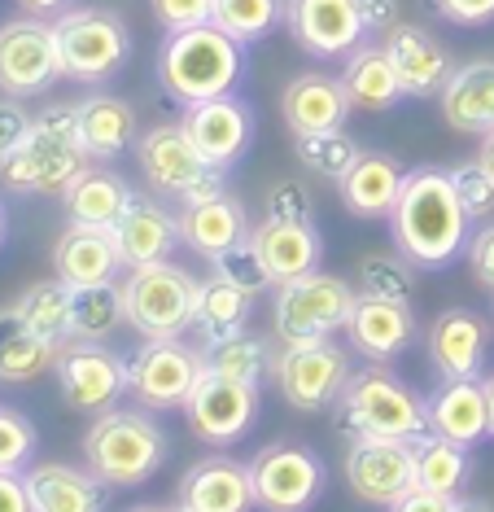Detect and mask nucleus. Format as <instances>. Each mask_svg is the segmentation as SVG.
Listing matches in <instances>:
<instances>
[{
	"instance_id": "obj_43",
	"label": "nucleus",
	"mask_w": 494,
	"mask_h": 512,
	"mask_svg": "<svg viewBox=\"0 0 494 512\" xmlns=\"http://www.w3.org/2000/svg\"><path fill=\"white\" fill-rule=\"evenodd\" d=\"M359 294L372 298H390V302H411L416 276L403 254H363L359 259Z\"/></svg>"
},
{
	"instance_id": "obj_13",
	"label": "nucleus",
	"mask_w": 494,
	"mask_h": 512,
	"mask_svg": "<svg viewBox=\"0 0 494 512\" xmlns=\"http://www.w3.org/2000/svg\"><path fill=\"white\" fill-rule=\"evenodd\" d=\"M53 79H62L53 22L35 14L0 22V92L22 101L44 92Z\"/></svg>"
},
{
	"instance_id": "obj_54",
	"label": "nucleus",
	"mask_w": 494,
	"mask_h": 512,
	"mask_svg": "<svg viewBox=\"0 0 494 512\" xmlns=\"http://www.w3.org/2000/svg\"><path fill=\"white\" fill-rule=\"evenodd\" d=\"M0 512H31L27 477L22 473H0Z\"/></svg>"
},
{
	"instance_id": "obj_12",
	"label": "nucleus",
	"mask_w": 494,
	"mask_h": 512,
	"mask_svg": "<svg viewBox=\"0 0 494 512\" xmlns=\"http://www.w3.org/2000/svg\"><path fill=\"white\" fill-rule=\"evenodd\" d=\"M254 499L263 512H307L324 495V460L302 442H267L250 460Z\"/></svg>"
},
{
	"instance_id": "obj_51",
	"label": "nucleus",
	"mask_w": 494,
	"mask_h": 512,
	"mask_svg": "<svg viewBox=\"0 0 494 512\" xmlns=\"http://www.w3.org/2000/svg\"><path fill=\"white\" fill-rule=\"evenodd\" d=\"M27 132H31V114L18 106V97H5L0 101V162L27 141Z\"/></svg>"
},
{
	"instance_id": "obj_41",
	"label": "nucleus",
	"mask_w": 494,
	"mask_h": 512,
	"mask_svg": "<svg viewBox=\"0 0 494 512\" xmlns=\"http://www.w3.org/2000/svg\"><path fill=\"white\" fill-rule=\"evenodd\" d=\"M210 22L228 31L237 44H254L267 40L285 22V0H215Z\"/></svg>"
},
{
	"instance_id": "obj_49",
	"label": "nucleus",
	"mask_w": 494,
	"mask_h": 512,
	"mask_svg": "<svg viewBox=\"0 0 494 512\" xmlns=\"http://www.w3.org/2000/svg\"><path fill=\"white\" fill-rule=\"evenodd\" d=\"M464 254H468V272H473V281L494 294V224H481L473 237H468Z\"/></svg>"
},
{
	"instance_id": "obj_5",
	"label": "nucleus",
	"mask_w": 494,
	"mask_h": 512,
	"mask_svg": "<svg viewBox=\"0 0 494 512\" xmlns=\"http://www.w3.org/2000/svg\"><path fill=\"white\" fill-rule=\"evenodd\" d=\"M88 162L75 106H49L31 119L27 141L0 162V180L14 193H66L75 176L88 171Z\"/></svg>"
},
{
	"instance_id": "obj_42",
	"label": "nucleus",
	"mask_w": 494,
	"mask_h": 512,
	"mask_svg": "<svg viewBox=\"0 0 494 512\" xmlns=\"http://www.w3.org/2000/svg\"><path fill=\"white\" fill-rule=\"evenodd\" d=\"M293 154H298V162L307 171H315V176L324 180H341L350 167H355V158L363 154V149L350 141L341 127H333V132H311V136H293Z\"/></svg>"
},
{
	"instance_id": "obj_56",
	"label": "nucleus",
	"mask_w": 494,
	"mask_h": 512,
	"mask_svg": "<svg viewBox=\"0 0 494 512\" xmlns=\"http://www.w3.org/2000/svg\"><path fill=\"white\" fill-rule=\"evenodd\" d=\"M477 162L494 176V132H490V136H481V154H477Z\"/></svg>"
},
{
	"instance_id": "obj_11",
	"label": "nucleus",
	"mask_w": 494,
	"mask_h": 512,
	"mask_svg": "<svg viewBox=\"0 0 494 512\" xmlns=\"http://www.w3.org/2000/svg\"><path fill=\"white\" fill-rule=\"evenodd\" d=\"M202 372V346H188L180 337H145V346L127 359V390L149 412H171L188 403Z\"/></svg>"
},
{
	"instance_id": "obj_45",
	"label": "nucleus",
	"mask_w": 494,
	"mask_h": 512,
	"mask_svg": "<svg viewBox=\"0 0 494 512\" xmlns=\"http://www.w3.org/2000/svg\"><path fill=\"white\" fill-rule=\"evenodd\" d=\"M35 447H40L35 421L22 416L18 407L0 403V473H27L35 460Z\"/></svg>"
},
{
	"instance_id": "obj_16",
	"label": "nucleus",
	"mask_w": 494,
	"mask_h": 512,
	"mask_svg": "<svg viewBox=\"0 0 494 512\" xmlns=\"http://www.w3.org/2000/svg\"><path fill=\"white\" fill-rule=\"evenodd\" d=\"M184 416H188V429H193L202 442H210V447H228V442L245 438V429L254 425L258 386L202 372V381H197L193 394H188V403H184Z\"/></svg>"
},
{
	"instance_id": "obj_57",
	"label": "nucleus",
	"mask_w": 494,
	"mask_h": 512,
	"mask_svg": "<svg viewBox=\"0 0 494 512\" xmlns=\"http://www.w3.org/2000/svg\"><path fill=\"white\" fill-rule=\"evenodd\" d=\"M451 512H494V508H490V499H455Z\"/></svg>"
},
{
	"instance_id": "obj_1",
	"label": "nucleus",
	"mask_w": 494,
	"mask_h": 512,
	"mask_svg": "<svg viewBox=\"0 0 494 512\" xmlns=\"http://www.w3.org/2000/svg\"><path fill=\"white\" fill-rule=\"evenodd\" d=\"M468 211L455 193L451 171L442 167H416L407 171L403 193L390 211V237L394 250L420 272H438L455 263V254L468 246Z\"/></svg>"
},
{
	"instance_id": "obj_8",
	"label": "nucleus",
	"mask_w": 494,
	"mask_h": 512,
	"mask_svg": "<svg viewBox=\"0 0 494 512\" xmlns=\"http://www.w3.org/2000/svg\"><path fill=\"white\" fill-rule=\"evenodd\" d=\"M136 162L140 176L149 180V189L175 202H197V197L223 193V171L197 154V145L188 141L184 123H154L149 132L136 136Z\"/></svg>"
},
{
	"instance_id": "obj_30",
	"label": "nucleus",
	"mask_w": 494,
	"mask_h": 512,
	"mask_svg": "<svg viewBox=\"0 0 494 512\" xmlns=\"http://www.w3.org/2000/svg\"><path fill=\"white\" fill-rule=\"evenodd\" d=\"M27 477V495L31 512H105L110 504V486L88 469H70V464H35L22 473Z\"/></svg>"
},
{
	"instance_id": "obj_37",
	"label": "nucleus",
	"mask_w": 494,
	"mask_h": 512,
	"mask_svg": "<svg viewBox=\"0 0 494 512\" xmlns=\"http://www.w3.org/2000/svg\"><path fill=\"white\" fill-rule=\"evenodd\" d=\"M411 456H416V486L438 495H455L460 486L473 477V456H468L464 442H451L442 434H425L411 442Z\"/></svg>"
},
{
	"instance_id": "obj_6",
	"label": "nucleus",
	"mask_w": 494,
	"mask_h": 512,
	"mask_svg": "<svg viewBox=\"0 0 494 512\" xmlns=\"http://www.w3.org/2000/svg\"><path fill=\"white\" fill-rule=\"evenodd\" d=\"M57 57H62V75L75 84H105L127 66L132 57V27L123 14L101 5L62 9L53 18Z\"/></svg>"
},
{
	"instance_id": "obj_46",
	"label": "nucleus",
	"mask_w": 494,
	"mask_h": 512,
	"mask_svg": "<svg viewBox=\"0 0 494 512\" xmlns=\"http://www.w3.org/2000/svg\"><path fill=\"white\" fill-rule=\"evenodd\" d=\"M451 180H455V193H460L468 219H490L494 215V176L481 162H460L451 167Z\"/></svg>"
},
{
	"instance_id": "obj_18",
	"label": "nucleus",
	"mask_w": 494,
	"mask_h": 512,
	"mask_svg": "<svg viewBox=\"0 0 494 512\" xmlns=\"http://www.w3.org/2000/svg\"><path fill=\"white\" fill-rule=\"evenodd\" d=\"M285 31L311 57H346L368 36L355 0H285Z\"/></svg>"
},
{
	"instance_id": "obj_40",
	"label": "nucleus",
	"mask_w": 494,
	"mask_h": 512,
	"mask_svg": "<svg viewBox=\"0 0 494 512\" xmlns=\"http://www.w3.org/2000/svg\"><path fill=\"white\" fill-rule=\"evenodd\" d=\"M18 316L31 324L35 333L53 337V342H70V285L66 281H35L18 294Z\"/></svg>"
},
{
	"instance_id": "obj_53",
	"label": "nucleus",
	"mask_w": 494,
	"mask_h": 512,
	"mask_svg": "<svg viewBox=\"0 0 494 512\" xmlns=\"http://www.w3.org/2000/svg\"><path fill=\"white\" fill-rule=\"evenodd\" d=\"M455 508V495H438V491H425V486H411V491L390 504V512H451Z\"/></svg>"
},
{
	"instance_id": "obj_27",
	"label": "nucleus",
	"mask_w": 494,
	"mask_h": 512,
	"mask_svg": "<svg viewBox=\"0 0 494 512\" xmlns=\"http://www.w3.org/2000/svg\"><path fill=\"white\" fill-rule=\"evenodd\" d=\"M407 167L394 154H381V149H363L355 158V167L337 180V193L346 202L350 215L359 219H390L398 193H403Z\"/></svg>"
},
{
	"instance_id": "obj_17",
	"label": "nucleus",
	"mask_w": 494,
	"mask_h": 512,
	"mask_svg": "<svg viewBox=\"0 0 494 512\" xmlns=\"http://www.w3.org/2000/svg\"><path fill=\"white\" fill-rule=\"evenodd\" d=\"M184 132L188 141L197 145L210 167L228 171L245 158V149L254 141V110L245 106L237 92L228 97H210V101H197V106H184Z\"/></svg>"
},
{
	"instance_id": "obj_10",
	"label": "nucleus",
	"mask_w": 494,
	"mask_h": 512,
	"mask_svg": "<svg viewBox=\"0 0 494 512\" xmlns=\"http://www.w3.org/2000/svg\"><path fill=\"white\" fill-rule=\"evenodd\" d=\"M350 377V351L333 337H311V342H280L272 381L293 412H324L337 403L341 386Z\"/></svg>"
},
{
	"instance_id": "obj_52",
	"label": "nucleus",
	"mask_w": 494,
	"mask_h": 512,
	"mask_svg": "<svg viewBox=\"0 0 494 512\" xmlns=\"http://www.w3.org/2000/svg\"><path fill=\"white\" fill-rule=\"evenodd\" d=\"M355 5H359V18H363L368 36H385L398 22V0H355Z\"/></svg>"
},
{
	"instance_id": "obj_55",
	"label": "nucleus",
	"mask_w": 494,
	"mask_h": 512,
	"mask_svg": "<svg viewBox=\"0 0 494 512\" xmlns=\"http://www.w3.org/2000/svg\"><path fill=\"white\" fill-rule=\"evenodd\" d=\"M22 9H27V14H62V9H70V0H18Z\"/></svg>"
},
{
	"instance_id": "obj_58",
	"label": "nucleus",
	"mask_w": 494,
	"mask_h": 512,
	"mask_svg": "<svg viewBox=\"0 0 494 512\" xmlns=\"http://www.w3.org/2000/svg\"><path fill=\"white\" fill-rule=\"evenodd\" d=\"M486 407H490V438H494V377H486Z\"/></svg>"
},
{
	"instance_id": "obj_61",
	"label": "nucleus",
	"mask_w": 494,
	"mask_h": 512,
	"mask_svg": "<svg viewBox=\"0 0 494 512\" xmlns=\"http://www.w3.org/2000/svg\"><path fill=\"white\" fill-rule=\"evenodd\" d=\"M175 512H193V508H184V504H180V508H175Z\"/></svg>"
},
{
	"instance_id": "obj_22",
	"label": "nucleus",
	"mask_w": 494,
	"mask_h": 512,
	"mask_svg": "<svg viewBox=\"0 0 494 512\" xmlns=\"http://www.w3.org/2000/svg\"><path fill=\"white\" fill-rule=\"evenodd\" d=\"M350 97L341 75H324V71H302L293 75L285 92H280V114H285L293 136H311V132H333L346 127L350 119Z\"/></svg>"
},
{
	"instance_id": "obj_32",
	"label": "nucleus",
	"mask_w": 494,
	"mask_h": 512,
	"mask_svg": "<svg viewBox=\"0 0 494 512\" xmlns=\"http://www.w3.org/2000/svg\"><path fill=\"white\" fill-rule=\"evenodd\" d=\"M66 342L35 333L27 320L18 316V307H0V386H31L44 372L57 368Z\"/></svg>"
},
{
	"instance_id": "obj_2",
	"label": "nucleus",
	"mask_w": 494,
	"mask_h": 512,
	"mask_svg": "<svg viewBox=\"0 0 494 512\" xmlns=\"http://www.w3.org/2000/svg\"><path fill=\"white\" fill-rule=\"evenodd\" d=\"M245 75V44H237L215 22L188 31H167L158 49V84L175 106H197L228 97Z\"/></svg>"
},
{
	"instance_id": "obj_60",
	"label": "nucleus",
	"mask_w": 494,
	"mask_h": 512,
	"mask_svg": "<svg viewBox=\"0 0 494 512\" xmlns=\"http://www.w3.org/2000/svg\"><path fill=\"white\" fill-rule=\"evenodd\" d=\"M127 512H171V508H158V504H136V508H127Z\"/></svg>"
},
{
	"instance_id": "obj_9",
	"label": "nucleus",
	"mask_w": 494,
	"mask_h": 512,
	"mask_svg": "<svg viewBox=\"0 0 494 512\" xmlns=\"http://www.w3.org/2000/svg\"><path fill=\"white\" fill-rule=\"evenodd\" d=\"M359 302V289L341 281L333 272H307L298 281L276 285L272 320L280 342H311V337H333L346 333L350 311Z\"/></svg>"
},
{
	"instance_id": "obj_7",
	"label": "nucleus",
	"mask_w": 494,
	"mask_h": 512,
	"mask_svg": "<svg viewBox=\"0 0 494 512\" xmlns=\"http://www.w3.org/2000/svg\"><path fill=\"white\" fill-rule=\"evenodd\" d=\"M197 276L180 263L127 267L123 276V316L140 337H180L193 324Z\"/></svg>"
},
{
	"instance_id": "obj_23",
	"label": "nucleus",
	"mask_w": 494,
	"mask_h": 512,
	"mask_svg": "<svg viewBox=\"0 0 494 512\" xmlns=\"http://www.w3.org/2000/svg\"><path fill=\"white\" fill-rule=\"evenodd\" d=\"M114 241H119L123 267H149V263H167L180 241V215H171L154 197H132L123 219L114 224Z\"/></svg>"
},
{
	"instance_id": "obj_38",
	"label": "nucleus",
	"mask_w": 494,
	"mask_h": 512,
	"mask_svg": "<svg viewBox=\"0 0 494 512\" xmlns=\"http://www.w3.org/2000/svg\"><path fill=\"white\" fill-rule=\"evenodd\" d=\"M119 324H127V316L123 289L114 281L70 289V342H105Z\"/></svg>"
},
{
	"instance_id": "obj_3",
	"label": "nucleus",
	"mask_w": 494,
	"mask_h": 512,
	"mask_svg": "<svg viewBox=\"0 0 494 512\" xmlns=\"http://www.w3.org/2000/svg\"><path fill=\"white\" fill-rule=\"evenodd\" d=\"M337 425L350 438H425L429 434V399H420L390 364L368 359L350 368L346 386L337 394Z\"/></svg>"
},
{
	"instance_id": "obj_48",
	"label": "nucleus",
	"mask_w": 494,
	"mask_h": 512,
	"mask_svg": "<svg viewBox=\"0 0 494 512\" xmlns=\"http://www.w3.org/2000/svg\"><path fill=\"white\" fill-rule=\"evenodd\" d=\"M149 9H154V18H158L162 31H188V27H202V22H210L215 0H149Z\"/></svg>"
},
{
	"instance_id": "obj_25",
	"label": "nucleus",
	"mask_w": 494,
	"mask_h": 512,
	"mask_svg": "<svg viewBox=\"0 0 494 512\" xmlns=\"http://www.w3.org/2000/svg\"><path fill=\"white\" fill-rule=\"evenodd\" d=\"M119 267H123V254H119V241H114V228L70 224L53 246V272L70 289L114 281Z\"/></svg>"
},
{
	"instance_id": "obj_26",
	"label": "nucleus",
	"mask_w": 494,
	"mask_h": 512,
	"mask_svg": "<svg viewBox=\"0 0 494 512\" xmlns=\"http://www.w3.org/2000/svg\"><path fill=\"white\" fill-rule=\"evenodd\" d=\"M180 241L202 259H215L228 246L250 237V219H245V206L232 197L228 189L197 197V202H184L180 211Z\"/></svg>"
},
{
	"instance_id": "obj_36",
	"label": "nucleus",
	"mask_w": 494,
	"mask_h": 512,
	"mask_svg": "<svg viewBox=\"0 0 494 512\" xmlns=\"http://www.w3.org/2000/svg\"><path fill=\"white\" fill-rule=\"evenodd\" d=\"M202 364H206V372H215V377H232V381H245V386H263V381L272 377L276 351H272L267 337H258L250 329H237V333H223V337H206Z\"/></svg>"
},
{
	"instance_id": "obj_19",
	"label": "nucleus",
	"mask_w": 494,
	"mask_h": 512,
	"mask_svg": "<svg viewBox=\"0 0 494 512\" xmlns=\"http://www.w3.org/2000/svg\"><path fill=\"white\" fill-rule=\"evenodd\" d=\"M350 351L363 359H376V364H390V359L407 355L411 346L420 342V324L411 302H390V298H372L359 294L355 311H350L346 324Z\"/></svg>"
},
{
	"instance_id": "obj_39",
	"label": "nucleus",
	"mask_w": 494,
	"mask_h": 512,
	"mask_svg": "<svg viewBox=\"0 0 494 512\" xmlns=\"http://www.w3.org/2000/svg\"><path fill=\"white\" fill-rule=\"evenodd\" d=\"M254 311V294H245L232 281L210 272V281L197 285V307H193V324L202 329V337H223V333H237L250 324Z\"/></svg>"
},
{
	"instance_id": "obj_21",
	"label": "nucleus",
	"mask_w": 494,
	"mask_h": 512,
	"mask_svg": "<svg viewBox=\"0 0 494 512\" xmlns=\"http://www.w3.org/2000/svg\"><path fill=\"white\" fill-rule=\"evenodd\" d=\"M486 346H490V324L481 320L477 311H468V307L442 311V316L429 324V333H425L429 364L438 368L442 381L481 377V364H486Z\"/></svg>"
},
{
	"instance_id": "obj_28",
	"label": "nucleus",
	"mask_w": 494,
	"mask_h": 512,
	"mask_svg": "<svg viewBox=\"0 0 494 512\" xmlns=\"http://www.w3.org/2000/svg\"><path fill=\"white\" fill-rule=\"evenodd\" d=\"M250 241L258 250V259L267 263L276 285L298 281L307 272H320V228L315 224H293V219H263V224L250 228Z\"/></svg>"
},
{
	"instance_id": "obj_33",
	"label": "nucleus",
	"mask_w": 494,
	"mask_h": 512,
	"mask_svg": "<svg viewBox=\"0 0 494 512\" xmlns=\"http://www.w3.org/2000/svg\"><path fill=\"white\" fill-rule=\"evenodd\" d=\"M75 119H79V145H84L92 162H110L136 145V110L123 97L92 92V97L75 101Z\"/></svg>"
},
{
	"instance_id": "obj_59",
	"label": "nucleus",
	"mask_w": 494,
	"mask_h": 512,
	"mask_svg": "<svg viewBox=\"0 0 494 512\" xmlns=\"http://www.w3.org/2000/svg\"><path fill=\"white\" fill-rule=\"evenodd\" d=\"M5 237H9V215H5V206H0V246H5Z\"/></svg>"
},
{
	"instance_id": "obj_31",
	"label": "nucleus",
	"mask_w": 494,
	"mask_h": 512,
	"mask_svg": "<svg viewBox=\"0 0 494 512\" xmlns=\"http://www.w3.org/2000/svg\"><path fill=\"white\" fill-rule=\"evenodd\" d=\"M429 434H442L451 442L473 447L490 434V407H486V381L481 377H455L442 381L429 394Z\"/></svg>"
},
{
	"instance_id": "obj_15",
	"label": "nucleus",
	"mask_w": 494,
	"mask_h": 512,
	"mask_svg": "<svg viewBox=\"0 0 494 512\" xmlns=\"http://www.w3.org/2000/svg\"><path fill=\"white\" fill-rule=\"evenodd\" d=\"M346 482L363 504L390 508L416 486V456L407 438H350Z\"/></svg>"
},
{
	"instance_id": "obj_29",
	"label": "nucleus",
	"mask_w": 494,
	"mask_h": 512,
	"mask_svg": "<svg viewBox=\"0 0 494 512\" xmlns=\"http://www.w3.org/2000/svg\"><path fill=\"white\" fill-rule=\"evenodd\" d=\"M446 127L464 136H490L494 132V62L477 57V62L455 66L451 79L438 92Z\"/></svg>"
},
{
	"instance_id": "obj_20",
	"label": "nucleus",
	"mask_w": 494,
	"mask_h": 512,
	"mask_svg": "<svg viewBox=\"0 0 494 512\" xmlns=\"http://www.w3.org/2000/svg\"><path fill=\"white\" fill-rule=\"evenodd\" d=\"M385 53H390L403 97H438L442 84L451 79L455 62L446 53V44L425 27H411V22H394L385 31Z\"/></svg>"
},
{
	"instance_id": "obj_4",
	"label": "nucleus",
	"mask_w": 494,
	"mask_h": 512,
	"mask_svg": "<svg viewBox=\"0 0 494 512\" xmlns=\"http://www.w3.org/2000/svg\"><path fill=\"white\" fill-rule=\"evenodd\" d=\"M171 456V438L149 407H110L84 434V464L114 491L149 482Z\"/></svg>"
},
{
	"instance_id": "obj_50",
	"label": "nucleus",
	"mask_w": 494,
	"mask_h": 512,
	"mask_svg": "<svg viewBox=\"0 0 494 512\" xmlns=\"http://www.w3.org/2000/svg\"><path fill=\"white\" fill-rule=\"evenodd\" d=\"M433 14L455 27H486L494 22V0H429Z\"/></svg>"
},
{
	"instance_id": "obj_47",
	"label": "nucleus",
	"mask_w": 494,
	"mask_h": 512,
	"mask_svg": "<svg viewBox=\"0 0 494 512\" xmlns=\"http://www.w3.org/2000/svg\"><path fill=\"white\" fill-rule=\"evenodd\" d=\"M267 219H293V224H315V206H311V193L302 189L298 180H276L267 189V202H263Z\"/></svg>"
},
{
	"instance_id": "obj_35",
	"label": "nucleus",
	"mask_w": 494,
	"mask_h": 512,
	"mask_svg": "<svg viewBox=\"0 0 494 512\" xmlns=\"http://www.w3.org/2000/svg\"><path fill=\"white\" fill-rule=\"evenodd\" d=\"M132 184L123 176H114V171L105 167H88L84 176H75V184L62 193L66 202V215L70 224H92V228H114L127 211V202H132Z\"/></svg>"
},
{
	"instance_id": "obj_44",
	"label": "nucleus",
	"mask_w": 494,
	"mask_h": 512,
	"mask_svg": "<svg viewBox=\"0 0 494 512\" xmlns=\"http://www.w3.org/2000/svg\"><path fill=\"white\" fill-rule=\"evenodd\" d=\"M210 272L223 276V281H232L237 289H245V294H267V289H276L272 272H267V263L258 259L250 237L237 241V246H228L223 254H215V259H210Z\"/></svg>"
},
{
	"instance_id": "obj_24",
	"label": "nucleus",
	"mask_w": 494,
	"mask_h": 512,
	"mask_svg": "<svg viewBox=\"0 0 494 512\" xmlns=\"http://www.w3.org/2000/svg\"><path fill=\"white\" fill-rule=\"evenodd\" d=\"M180 504L193 512H254L258 499H254L250 464L228 456L197 460L180 482Z\"/></svg>"
},
{
	"instance_id": "obj_34",
	"label": "nucleus",
	"mask_w": 494,
	"mask_h": 512,
	"mask_svg": "<svg viewBox=\"0 0 494 512\" xmlns=\"http://www.w3.org/2000/svg\"><path fill=\"white\" fill-rule=\"evenodd\" d=\"M341 84H346V97L355 110H394L403 101V84H398V71L385 44L350 49L346 66H341Z\"/></svg>"
},
{
	"instance_id": "obj_14",
	"label": "nucleus",
	"mask_w": 494,
	"mask_h": 512,
	"mask_svg": "<svg viewBox=\"0 0 494 512\" xmlns=\"http://www.w3.org/2000/svg\"><path fill=\"white\" fill-rule=\"evenodd\" d=\"M53 372L62 381V399L88 416L110 412L127 390V359L105 351V342H66Z\"/></svg>"
}]
</instances>
